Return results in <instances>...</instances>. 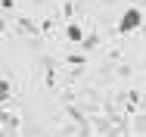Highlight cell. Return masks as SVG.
<instances>
[{"instance_id":"3","label":"cell","mask_w":146,"mask_h":137,"mask_svg":"<svg viewBox=\"0 0 146 137\" xmlns=\"http://www.w3.org/2000/svg\"><path fill=\"white\" fill-rule=\"evenodd\" d=\"M137 131H140V134H146V115H140V118H137Z\"/></svg>"},{"instance_id":"1","label":"cell","mask_w":146,"mask_h":137,"mask_svg":"<svg viewBox=\"0 0 146 137\" xmlns=\"http://www.w3.org/2000/svg\"><path fill=\"white\" fill-rule=\"evenodd\" d=\"M140 25H143V9L131 6V9H124L121 19H118V34H131V31H137Z\"/></svg>"},{"instance_id":"2","label":"cell","mask_w":146,"mask_h":137,"mask_svg":"<svg viewBox=\"0 0 146 137\" xmlns=\"http://www.w3.org/2000/svg\"><path fill=\"white\" fill-rule=\"evenodd\" d=\"M81 37H84V34H81V28H78V25H68V41L81 44Z\"/></svg>"},{"instance_id":"4","label":"cell","mask_w":146,"mask_h":137,"mask_svg":"<svg viewBox=\"0 0 146 137\" xmlns=\"http://www.w3.org/2000/svg\"><path fill=\"white\" fill-rule=\"evenodd\" d=\"M6 90H9V84H6L3 78H0V97H6Z\"/></svg>"}]
</instances>
